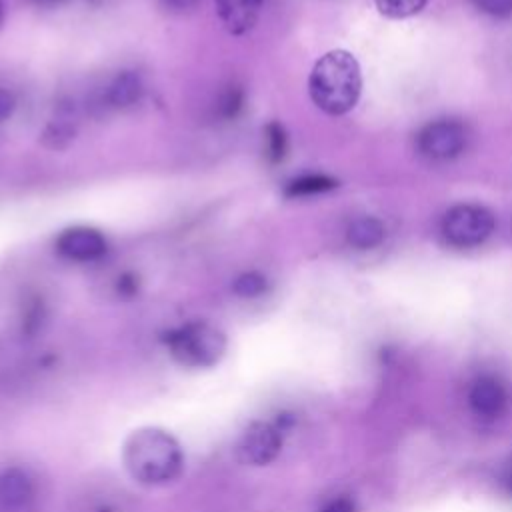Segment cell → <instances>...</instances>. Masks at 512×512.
I'll list each match as a JSON object with an SVG mask.
<instances>
[{
	"label": "cell",
	"instance_id": "obj_7",
	"mask_svg": "<svg viewBox=\"0 0 512 512\" xmlns=\"http://www.w3.org/2000/svg\"><path fill=\"white\" fill-rule=\"evenodd\" d=\"M56 252L68 260L92 262L106 254L108 244L102 232L88 226H72L56 238Z\"/></svg>",
	"mask_w": 512,
	"mask_h": 512
},
{
	"label": "cell",
	"instance_id": "obj_15",
	"mask_svg": "<svg viewBox=\"0 0 512 512\" xmlns=\"http://www.w3.org/2000/svg\"><path fill=\"white\" fill-rule=\"evenodd\" d=\"M426 0H376L378 10L388 18H408L424 8Z\"/></svg>",
	"mask_w": 512,
	"mask_h": 512
},
{
	"label": "cell",
	"instance_id": "obj_18",
	"mask_svg": "<svg viewBox=\"0 0 512 512\" xmlns=\"http://www.w3.org/2000/svg\"><path fill=\"white\" fill-rule=\"evenodd\" d=\"M476 8L494 18H506L512 14V0H472Z\"/></svg>",
	"mask_w": 512,
	"mask_h": 512
},
{
	"label": "cell",
	"instance_id": "obj_25",
	"mask_svg": "<svg viewBox=\"0 0 512 512\" xmlns=\"http://www.w3.org/2000/svg\"><path fill=\"white\" fill-rule=\"evenodd\" d=\"M0 18H2V4H0Z\"/></svg>",
	"mask_w": 512,
	"mask_h": 512
},
{
	"label": "cell",
	"instance_id": "obj_6",
	"mask_svg": "<svg viewBox=\"0 0 512 512\" xmlns=\"http://www.w3.org/2000/svg\"><path fill=\"white\" fill-rule=\"evenodd\" d=\"M282 448V434L268 422H252L238 440V456L252 466L270 464Z\"/></svg>",
	"mask_w": 512,
	"mask_h": 512
},
{
	"label": "cell",
	"instance_id": "obj_14",
	"mask_svg": "<svg viewBox=\"0 0 512 512\" xmlns=\"http://www.w3.org/2000/svg\"><path fill=\"white\" fill-rule=\"evenodd\" d=\"M268 290V278L260 272H244L232 282V292L240 298H258Z\"/></svg>",
	"mask_w": 512,
	"mask_h": 512
},
{
	"label": "cell",
	"instance_id": "obj_5",
	"mask_svg": "<svg viewBox=\"0 0 512 512\" xmlns=\"http://www.w3.org/2000/svg\"><path fill=\"white\" fill-rule=\"evenodd\" d=\"M468 142V132L462 122L442 118L426 124L416 138L418 152L436 162H444L450 158H456L460 152H464Z\"/></svg>",
	"mask_w": 512,
	"mask_h": 512
},
{
	"label": "cell",
	"instance_id": "obj_1",
	"mask_svg": "<svg viewBox=\"0 0 512 512\" xmlns=\"http://www.w3.org/2000/svg\"><path fill=\"white\" fill-rule=\"evenodd\" d=\"M126 472L142 486H166L184 468V454L178 440L156 426L134 430L122 446Z\"/></svg>",
	"mask_w": 512,
	"mask_h": 512
},
{
	"label": "cell",
	"instance_id": "obj_4",
	"mask_svg": "<svg viewBox=\"0 0 512 512\" xmlns=\"http://www.w3.org/2000/svg\"><path fill=\"white\" fill-rule=\"evenodd\" d=\"M494 230V214L480 204H456L440 222V232L450 246L472 248L482 244Z\"/></svg>",
	"mask_w": 512,
	"mask_h": 512
},
{
	"label": "cell",
	"instance_id": "obj_11",
	"mask_svg": "<svg viewBox=\"0 0 512 512\" xmlns=\"http://www.w3.org/2000/svg\"><path fill=\"white\" fill-rule=\"evenodd\" d=\"M142 94H144V82L140 74L126 70L112 80V84L108 86L106 98H108V104L114 108H130L140 102Z\"/></svg>",
	"mask_w": 512,
	"mask_h": 512
},
{
	"label": "cell",
	"instance_id": "obj_19",
	"mask_svg": "<svg viewBox=\"0 0 512 512\" xmlns=\"http://www.w3.org/2000/svg\"><path fill=\"white\" fill-rule=\"evenodd\" d=\"M138 286H140V280H138V276H136V274H132V272H124V274H120V276H118L116 290H118V294H120V296H124V298H132V296H136Z\"/></svg>",
	"mask_w": 512,
	"mask_h": 512
},
{
	"label": "cell",
	"instance_id": "obj_16",
	"mask_svg": "<svg viewBox=\"0 0 512 512\" xmlns=\"http://www.w3.org/2000/svg\"><path fill=\"white\" fill-rule=\"evenodd\" d=\"M264 132H266V154L270 162H280L286 156V148H288L284 128L278 122H270Z\"/></svg>",
	"mask_w": 512,
	"mask_h": 512
},
{
	"label": "cell",
	"instance_id": "obj_2",
	"mask_svg": "<svg viewBox=\"0 0 512 512\" xmlns=\"http://www.w3.org/2000/svg\"><path fill=\"white\" fill-rule=\"evenodd\" d=\"M362 74L356 58L346 50H330L320 56L308 78L312 102L326 114L340 116L352 110L360 98Z\"/></svg>",
	"mask_w": 512,
	"mask_h": 512
},
{
	"label": "cell",
	"instance_id": "obj_9",
	"mask_svg": "<svg viewBox=\"0 0 512 512\" xmlns=\"http://www.w3.org/2000/svg\"><path fill=\"white\" fill-rule=\"evenodd\" d=\"M220 22L230 34H244L254 28L262 0H214Z\"/></svg>",
	"mask_w": 512,
	"mask_h": 512
},
{
	"label": "cell",
	"instance_id": "obj_8",
	"mask_svg": "<svg viewBox=\"0 0 512 512\" xmlns=\"http://www.w3.org/2000/svg\"><path fill=\"white\" fill-rule=\"evenodd\" d=\"M468 402L470 408L482 416V418H496L506 410L508 404V394L502 382H498L492 376L478 378L468 392Z\"/></svg>",
	"mask_w": 512,
	"mask_h": 512
},
{
	"label": "cell",
	"instance_id": "obj_22",
	"mask_svg": "<svg viewBox=\"0 0 512 512\" xmlns=\"http://www.w3.org/2000/svg\"><path fill=\"white\" fill-rule=\"evenodd\" d=\"M160 2L174 10H186V8H192L198 0H160Z\"/></svg>",
	"mask_w": 512,
	"mask_h": 512
},
{
	"label": "cell",
	"instance_id": "obj_20",
	"mask_svg": "<svg viewBox=\"0 0 512 512\" xmlns=\"http://www.w3.org/2000/svg\"><path fill=\"white\" fill-rule=\"evenodd\" d=\"M14 108H16V98H14V94H12L10 90L0 88V122L6 120V118H10L12 112H14Z\"/></svg>",
	"mask_w": 512,
	"mask_h": 512
},
{
	"label": "cell",
	"instance_id": "obj_3",
	"mask_svg": "<svg viewBox=\"0 0 512 512\" xmlns=\"http://www.w3.org/2000/svg\"><path fill=\"white\" fill-rule=\"evenodd\" d=\"M164 342L172 358L186 368H212L216 366L228 346L226 334L208 322H188L170 330Z\"/></svg>",
	"mask_w": 512,
	"mask_h": 512
},
{
	"label": "cell",
	"instance_id": "obj_21",
	"mask_svg": "<svg viewBox=\"0 0 512 512\" xmlns=\"http://www.w3.org/2000/svg\"><path fill=\"white\" fill-rule=\"evenodd\" d=\"M322 512H354V506H352L350 500L338 498V500H332L330 504H326L322 508Z\"/></svg>",
	"mask_w": 512,
	"mask_h": 512
},
{
	"label": "cell",
	"instance_id": "obj_24",
	"mask_svg": "<svg viewBox=\"0 0 512 512\" xmlns=\"http://www.w3.org/2000/svg\"><path fill=\"white\" fill-rule=\"evenodd\" d=\"M36 2H56V0H36Z\"/></svg>",
	"mask_w": 512,
	"mask_h": 512
},
{
	"label": "cell",
	"instance_id": "obj_10",
	"mask_svg": "<svg viewBox=\"0 0 512 512\" xmlns=\"http://www.w3.org/2000/svg\"><path fill=\"white\" fill-rule=\"evenodd\" d=\"M34 486L30 476L20 468H8L0 474V504L6 510H22L30 504Z\"/></svg>",
	"mask_w": 512,
	"mask_h": 512
},
{
	"label": "cell",
	"instance_id": "obj_12",
	"mask_svg": "<svg viewBox=\"0 0 512 512\" xmlns=\"http://www.w3.org/2000/svg\"><path fill=\"white\" fill-rule=\"evenodd\" d=\"M386 236L384 224L372 216L354 218L346 228V240L356 250H372L382 244Z\"/></svg>",
	"mask_w": 512,
	"mask_h": 512
},
{
	"label": "cell",
	"instance_id": "obj_13",
	"mask_svg": "<svg viewBox=\"0 0 512 512\" xmlns=\"http://www.w3.org/2000/svg\"><path fill=\"white\" fill-rule=\"evenodd\" d=\"M338 182L330 176L324 174H306L300 178H294L286 184V196L294 198V196H310V194H320V192H328L332 188H336Z\"/></svg>",
	"mask_w": 512,
	"mask_h": 512
},
{
	"label": "cell",
	"instance_id": "obj_17",
	"mask_svg": "<svg viewBox=\"0 0 512 512\" xmlns=\"http://www.w3.org/2000/svg\"><path fill=\"white\" fill-rule=\"evenodd\" d=\"M244 102V94L238 88H228L224 92V96L220 98V114L224 118H234L238 114V110L242 108Z\"/></svg>",
	"mask_w": 512,
	"mask_h": 512
},
{
	"label": "cell",
	"instance_id": "obj_23",
	"mask_svg": "<svg viewBox=\"0 0 512 512\" xmlns=\"http://www.w3.org/2000/svg\"><path fill=\"white\" fill-rule=\"evenodd\" d=\"M508 488H510V492H512V476H510V480H508Z\"/></svg>",
	"mask_w": 512,
	"mask_h": 512
}]
</instances>
